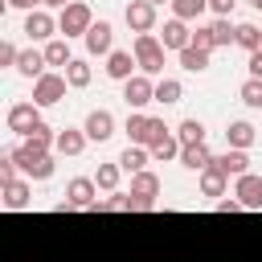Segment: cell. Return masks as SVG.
Returning <instances> with one entry per match:
<instances>
[{
	"label": "cell",
	"mask_w": 262,
	"mask_h": 262,
	"mask_svg": "<svg viewBox=\"0 0 262 262\" xmlns=\"http://www.w3.org/2000/svg\"><path fill=\"white\" fill-rule=\"evenodd\" d=\"M131 53H135V61H139V74H147V78H164V41L156 37V33H139L135 37V45H131Z\"/></svg>",
	"instance_id": "6da1fadb"
},
{
	"label": "cell",
	"mask_w": 262,
	"mask_h": 262,
	"mask_svg": "<svg viewBox=\"0 0 262 262\" xmlns=\"http://www.w3.org/2000/svg\"><path fill=\"white\" fill-rule=\"evenodd\" d=\"M90 25H94V12H90V4H86V0H74L70 8H61V12H57V37H66V41L86 37V33H90Z\"/></svg>",
	"instance_id": "7a4b0ae2"
},
{
	"label": "cell",
	"mask_w": 262,
	"mask_h": 262,
	"mask_svg": "<svg viewBox=\"0 0 262 262\" xmlns=\"http://www.w3.org/2000/svg\"><path fill=\"white\" fill-rule=\"evenodd\" d=\"M98 205V184L94 176H74L66 184V201L57 205V213H74V209H94Z\"/></svg>",
	"instance_id": "3957f363"
},
{
	"label": "cell",
	"mask_w": 262,
	"mask_h": 262,
	"mask_svg": "<svg viewBox=\"0 0 262 262\" xmlns=\"http://www.w3.org/2000/svg\"><path fill=\"white\" fill-rule=\"evenodd\" d=\"M4 123H8V131H12V135L29 139L45 119H41V106L29 98V102H12V106H8V115H4Z\"/></svg>",
	"instance_id": "277c9868"
},
{
	"label": "cell",
	"mask_w": 262,
	"mask_h": 262,
	"mask_svg": "<svg viewBox=\"0 0 262 262\" xmlns=\"http://www.w3.org/2000/svg\"><path fill=\"white\" fill-rule=\"evenodd\" d=\"M66 90H70L66 74L49 70L45 78H37V82H33V102H37V106H57V102L66 98Z\"/></svg>",
	"instance_id": "5b68a950"
},
{
	"label": "cell",
	"mask_w": 262,
	"mask_h": 262,
	"mask_svg": "<svg viewBox=\"0 0 262 262\" xmlns=\"http://www.w3.org/2000/svg\"><path fill=\"white\" fill-rule=\"evenodd\" d=\"M29 41H53L57 37V16L49 8H37V12H25V29H20Z\"/></svg>",
	"instance_id": "8992f818"
},
{
	"label": "cell",
	"mask_w": 262,
	"mask_h": 262,
	"mask_svg": "<svg viewBox=\"0 0 262 262\" xmlns=\"http://www.w3.org/2000/svg\"><path fill=\"white\" fill-rule=\"evenodd\" d=\"M123 98H127L131 111H143L147 102H156V78H147V74L127 78V82H123Z\"/></svg>",
	"instance_id": "52a82bcc"
},
{
	"label": "cell",
	"mask_w": 262,
	"mask_h": 262,
	"mask_svg": "<svg viewBox=\"0 0 262 262\" xmlns=\"http://www.w3.org/2000/svg\"><path fill=\"white\" fill-rule=\"evenodd\" d=\"M123 20H127V29H131L135 37H139V33H151V29H156V4H151V0H127Z\"/></svg>",
	"instance_id": "ba28073f"
},
{
	"label": "cell",
	"mask_w": 262,
	"mask_h": 262,
	"mask_svg": "<svg viewBox=\"0 0 262 262\" xmlns=\"http://www.w3.org/2000/svg\"><path fill=\"white\" fill-rule=\"evenodd\" d=\"M82 41H86V53L90 57H111L115 53V29H111V20H94Z\"/></svg>",
	"instance_id": "9c48e42d"
},
{
	"label": "cell",
	"mask_w": 262,
	"mask_h": 262,
	"mask_svg": "<svg viewBox=\"0 0 262 262\" xmlns=\"http://www.w3.org/2000/svg\"><path fill=\"white\" fill-rule=\"evenodd\" d=\"M127 192L135 196V209H156V196H160V176H156V172H135Z\"/></svg>",
	"instance_id": "30bf717a"
},
{
	"label": "cell",
	"mask_w": 262,
	"mask_h": 262,
	"mask_svg": "<svg viewBox=\"0 0 262 262\" xmlns=\"http://www.w3.org/2000/svg\"><path fill=\"white\" fill-rule=\"evenodd\" d=\"M160 41H164V49H168V53H180V49H188V45H192V29H188V20H176V16H168V20H164V33H160Z\"/></svg>",
	"instance_id": "8fae6325"
},
{
	"label": "cell",
	"mask_w": 262,
	"mask_h": 262,
	"mask_svg": "<svg viewBox=\"0 0 262 262\" xmlns=\"http://www.w3.org/2000/svg\"><path fill=\"white\" fill-rule=\"evenodd\" d=\"M102 70H106V78H111V82H127V78H135V74H139V61H135V53H131V49H115V53L106 57V66H102Z\"/></svg>",
	"instance_id": "7c38bea8"
},
{
	"label": "cell",
	"mask_w": 262,
	"mask_h": 262,
	"mask_svg": "<svg viewBox=\"0 0 262 262\" xmlns=\"http://www.w3.org/2000/svg\"><path fill=\"white\" fill-rule=\"evenodd\" d=\"M82 131H86V139H90V143H106V139L115 135V115L98 106V111H90V115H86Z\"/></svg>",
	"instance_id": "4fadbf2b"
},
{
	"label": "cell",
	"mask_w": 262,
	"mask_h": 262,
	"mask_svg": "<svg viewBox=\"0 0 262 262\" xmlns=\"http://www.w3.org/2000/svg\"><path fill=\"white\" fill-rule=\"evenodd\" d=\"M233 196L242 201V209H262V176H258V172H246V176H237V184H233Z\"/></svg>",
	"instance_id": "5bb4252c"
},
{
	"label": "cell",
	"mask_w": 262,
	"mask_h": 262,
	"mask_svg": "<svg viewBox=\"0 0 262 262\" xmlns=\"http://www.w3.org/2000/svg\"><path fill=\"white\" fill-rule=\"evenodd\" d=\"M16 74H20V78H29V82H37V78H45V74H49V61H45V49H20V61H16Z\"/></svg>",
	"instance_id": "9a60e30c"
},
{
	"label": "cell",
	"mask_w": 262,
	"mask_h": 262,
	"mask_svg": "<svg viewBox=\"0 0 262 262\" xmlns=\"http://www.w3.org/2000/svg\"><path fill=\"white\" fill-rule=\"evenodd\" d=\"M254 139H258V131H254V123H246V119H233V123L225 127V143H229V151H250Z\"/></svg>",
	"instance_id": "2e32d148"
},
{
	"label": "cell",
	"mask_w": 262,
	"mask_h": 262,
	"mask_svg": "<svg viewBox=\"0 0 262 262\" xmlns=\"http://www.w3.org/2000/svg\"><path fill=\"white\" fill-rule=\"evenodd\" d=\"M196 184H201V192H205V196H225V188H229V172L217 164V156H213V164L201 172V180H196Z\"/></svg>",
	"instance_id": "e0dca14e"
},
{
	"label": "cell",
	"mask_w": 262,
	"mask_h": 262,
	"mask_svg": "<svg viewBox=\"0 0 262 262\" xmlns=\"http://www.w3.org/2000/svg\"><path fill=\"white\" fill-rule=\"evenodd\" d=\"M86 143H90V139H86V131H82V127H61V131H57L53 151H57V156H82V151H86Z\"/></svg>",
	"instance_id": "ac0fdd59"
},
{
	"label": "cell",
	"mask_w": 262,
	"mask_h": 262,
	"mask_svg": "<svg viewBox=\"0 0 262 262\" xmlns=\"http://www.w3.org/2000/svg\"><path fill=\"white\" fill-rule=\"evenodd\" d=\"M213 164V151H209V143H188L184 151H180V168H188V172H205Z\"/></svg>",
	"instance_id": "d6986e66"
},
{
	"label": "cell",
	"mask_w": 262,
	"mask_h": 262,
	"mask_svg": "<svg viewBox=\"0 0 262 262\" xmlns=\"http://www.w3.org/2000/svg\"><path fill=\"white\" fill-rule=\"evenodd\" d=\"M147 164H151V151H147V147H139V143H127V147H123V156H119V168H123V172H131V176H135V172H147Z\"/></svg>",
	"instance_id": "ffe728a7"
},
{
	"label": "cell",
	"mask_w": 262,
	"mask_h": 262,
	"mask_svg": "<svg viewBox=\"0 0 262 262\" xmlns=\"http://www.w3.org/2000/svg\"><path fill=\"white\" fill-rule=\"evenodd\" d=\"M0 201H4V209H29V201H33V188L25 184V180H16V184H4L0 188Z\"/></svg>",
	"instance_id": "44dd1931"
},
{
	"label": "cell",
	"mask_w": 262,
	"mask_h": 262,
	"mask_svg": "<svg viewBox=\"0 0 262 262\" xmlns=\"http://www.w3.org/2000/svg\"><path fill=\"white\" fill-rule=\"evenodd\" d=\"M61 74H66V82H70L74 90H86V86H90V78H94V70H90V61H86V57H74Z\"/></svg>",
	"instance_id": "7402d4cb"
},
{
	"label": "cell",
	"mask_w": 262,
	"mask_h": 262,
	"mask_svg": "<svg viewBox=\"0 0 262 262\" xmlns=\"http://www.w3.org/2000/svg\"><path fill=\"white\" fill-rule=\"evenodd\" d=\"M176 57H180V66H184L188 74H205V70H209V61H213V53H205V49H196V45L180 49Z\"/></svg>",
	"instance_id": "603a6c76"
},
{
	"label": "cell",
	"mask_w": 262,
	"mask_h": 262,
	"mask_svg": "<svg viewBox=\"0 0 262 262\" xmlns=\"http://www.w3.org/2000/svg\"><path fill=\"white\" fill-rule=\"evenodd\" d=\"M45 61L66 70V66L74 61V53H70V41H66V37H53V41H45Z\"/></svg>",
	"instance_id": "cb8c5ba5"
},
{
	"label": "cell",
	"mask_w": 262,
	"mask_h": 262,
	"mask_svg": "<svg viewBox=\"0 0 262 262\" xmlns=\"http://www.w3.org/2000/svg\"><path fill=\"white\" fill-rule=\"evenodd\" d=\"M180 98H184V86H180V78H156V102L172 106V102H180Z\"/></svg>",
	"instance_id": "d4e9b609"
},
{
	"label": "cell",
	"mask_w": 262,
	"mask_h": 262,
	"mask_svg": "<svg viewBox=\"0 0 262 262\" xmlns=\"http://www.w3.org/2000/svg\"><path fill=\"white\" fill-rule=\"evenodd\" d=\"M209 12V0H172V16L176 20H201Z\"/></svg>",
	"instance_id": "484cf974"
},
{
	"label": "cell",
	"mask_w": 262,
	"mask_h": 262,
	"mask_svg": "<svg viewBox=\"0 0 262 262\" xmlns=\"http://www.w3.org/2000/svg\"><path fill=\"white\" fill-rule=\"evenodd\" d=\"M233 45H242L246 53H254V49L262 45V29H258L254 20H242V25H237V37H233Z\"/></svg>",
	"instance_id": "4316f807"
},
{
	"label": "cell",
	"mask_w": 262,
	"mask_h": 262,
	"mask_svg": "<svg viewBox=\"0 0 262 262\" xmlns=\"http://www.w3.org/2000/svg\"><path fill=\"white\" fill-rule=\"evenodd\" d=\"M180 151H184V143H180L176 135H164V139L151 147V160H156V164H168V160H180Z\"/></svg>",
	"instance_id": "83f0119b"
},
{
	"label": "cell",
	"mask_w": 262,
	"mask_h": 262,
	"mask_svg": "<svg viewBox=\"0 0 262 262\" xmlns=\"http://www.w3.org/2000/svg\"><path fill=\"white\" fill-rule=\"evenodd\" d=\"M119 176H123L119 160H115V164H98V172H94V184H98L102 192H119Z\"/></svg>",
	"instance_id": "f1b7e54d"
},
{
	"label": "cell",
	"mask_w": 262,
	"mask_h": 262,
	"mask_svg": "<svg viewBox=\"0 0 262 262\" xmlns=\"http://www.w3.org/2000/svg\"><path fill=\"white\" fill-rule=\"evenodd\" d=\"M217 164H221L229 176H246V172H250V151H225V156H217Z\"/></svg>",
	"instance_id": "f546056e"
},
{
	"label": "cell",
	"mask_w": 262,
	"mask_h": 262,
	"mask_svg": "<svg viewBox=\"0 0 262 262\" xmlns=\"http://www.w3.org/2000/svg\"><path fill=\"white\" fill-rule=\"evenodd\" d=\"M176 139L188 147V143H205V123L201 119H184L180 127H176Z\"/></svg>",
	"instance_id": "4dcf8cb0"
},
{
	"label": "cell",
	"mask_w": 262,
	"mask_h": 262,
	"mask_svg": "<svg viewBox=\"0 0 262 262\" xmlns=\"http://www.w3.org/2000/svg\"><path fill=\"white\" fill-rule=\"evenodd\" d=\"M237 98H242L250 111H262V78H246L242 90H237Z\"/></svg>",
	"instance_id": "1f68e13d"
},
{
	"label": "cell",
	"mask_w": 262,
	"mask_h": 262,
	"mask_svg": "<svg viewBox=\"0 0 262 262\" xmlns=\"http://www.w3.org/2000/svg\"><path fill=\"white\" fill-rule=\"evenodd\" d=\"M147 119H151V115H143V111H131V115H127V123H123V131H127V139H131V143H143V131H147Z\"/></svg>",
	"instance_id": "d6a6232c"
},
{
	"label": "cell",
	"mask_w": 262,
	"mask_h": 262,
	"mask_svg": "<svg viewBox=\"0 0 262 262\" xmlns=\"http://www.w3.org/2000/svg\"><path fill=\"white\" fill-rule=\"evenodd\" d=\"M209 25H213V37H217V45H233V37H237V25H233L229 16H213Z\"/></svg>",
	"instance_id": "836d02e7"
},
{
	"label": "cell",
	"mask_w": 262,
	"mask_h": 262,
	"mask_svg": "<svg viewBox=\"0 0 262 262\" xmlns=\"http://www.w3.org/2000/svg\"><path fill=\"white\" fill-rule=\"evenodd\" d=\"M53 168H57V164H53V151H49V156H41L37 164H29V168H25V176H29V180H49V176H53Z\"/></svg>",
	"instance_id": "e575fe53"
},
{
	"label": "cell",
	"mask_w": 262,
	"mask_h": 262,
	"mask_svg": "<svg viewBox=\"0 0 262 262\" xmlns=\"http://www.w3.org/2000/svg\"><path fill=\"white\" fill-rule=\"evenodd\" d=\"M192 45H196V49H205V53H213V49H217L213 25H196V29H192Z\"/></svg>",
	"instance_id": "d590c367"
},
{
	"label": "cell",
	"mask_w": 262,
	"mask_h": 262,
	"mask_svg": "<svg viewBox=\"0 0 262 262\" xmlns=\"http://www.w3.org/2000/svg\"><path fill=\"white\" fill-rule=\"evenodd\" d=\"M16 168H20V164L12 160V147H8V151L0 156V188H4V184H16Z\"/></svg>",
	"instance_id": "8d00e7d4"
},
{
	"label": "cell",
	"mask_w": 262,
	"mask_h": 262,
	"mask_svg": "<svg viewBox=\"0 0 262 262\" xmlns=\"http://www.w3.org/2000/svg\"><path fill=\"white\" fill-rule=\"evenodd\" d=\"M16 61H20V49H16L12 41H4V45H0V66H12V70H16Z\"/></svg>",
	"instance_id": "74e56055"
},
{
	"label": "cell",
	"mask_w": 262,
	"mask_h": 262,
	"mask_svg": "<svg viewBox=\"0 0 262 262\" xmlns=\"http://www.w3.org/2000/svg\"><path fill=\"white\" fill-rule=\"evenodd\" d=\"M233 4L237 0H209V12L213 16H233Z\"/></svg>",
	"instance_id": "f35d334b"
},
{
	"label": "cell",
	"mask_w": 262,
	"mask_h": 262,
	"mask_svg": "<svg viewBox=\"0 0 262 262\" xmlns=\"http://www.w3.org/2000/svg\"><path fill=\"white\" fill-rule=\"evenodd\" d=\"M8 8H20V12H37V8H45V0H4Z\"/></svg>",
	"instance_id": "ab89813d"
},
{
	"label": "cell",
	"mask_w": 262,
	"mask_h": 262,
	"mask_svg": "<svg viewBox=\"0 0 262 262\" xmlns=\"http://www.w3.org/2000/svg\"><path fill=\"white\" fill-rule=\"evenodd\" d=\"M217 213H242V201L237 196H221L217 201Z\"/></svg>",
	"instance_id": "60d3db41"
},
{
	"label": "cell",
	"mask_w": 262,
	"mask_h": 262,
	"mask_svg": "<svg viewBox=\"0 0 262 262\" xmlns=\"http://www.w3.org/2000/svg\"><path fill=\"white\" fill-rule=\"evenodd\" d=\"M246 70H250V78H262V53H250Z\"/></svg>",
	"instance_id": "b9f144b4"
},
{
	"label": "cell",
	"mask_w": 262,
	"mask_h": 262,
	"mask_svg": "<svg viewBox=\"0 0 262 262\" xmlns=\"http://www.w3.org/2000/svg\"><path fill=\"white\" fill-rule=\"evenodd\" d=\"M74 0H45V8H70Z\"/></svg>",
	"instance_id": "7bdbcfd3"
},
{
	"label": "cell",
	"mask_w": 262,
	"mask_h": 262,
	"mask_svg": "<svg viewBox=\"0 0 262 262\" xmlns=\"http://www.w3.org/2000/svg\"><path fill=\"white\" fill-rule=\"evenodd\" d=\"M250 8H258V12H262V0H250Z\"/></svg>",
	"instance_id": "ee69618b"
},
{
	"label": "cell",
	"mask_w": 262,
	"mask_h": 262,
	"mask_svg": "<svg viewBox=\"0 0 262 262\" xmlns=\"http://www.w3.org/2000/svg\"><path fill=\"white\" fill-rule=\"evenodd\" d=\"M151 4H156V8H160V4H172V0H151Z\"/></svg>",
	"instance_id": "f6af8a7d"
},
{
	"label": "cell",
	"mask_w": 262,
	"mask_h": 262,
	"mask_svg": "<svg viewBox=\"0 0 262 262\" xmlns=\"http://www.w3.org/2000/svg\"><path fill=\"white\" fill-rule=\"evenodd\" d=\"M254 53H262V45H258V49H254Z\"/></svg>",
	"instance_id": "bcb514c9"
}]
</instances>
